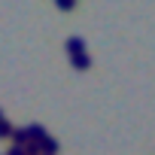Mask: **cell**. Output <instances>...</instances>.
I'll return each instance as SVG.
<instances>
[{
  "instance_id": "5",
  "label": "cell",
  "mask_w": 155,
  "mask_h": 155,
  "mask_svg": "<svg viewBox=\"0 0 155 155\" xmlns=\"http://www.w3.org/2000/svg\"><path fill=\"white\" fill-rule=\"evenodd\" d=\"M70 61H73L76 70H88V67H91V58H88V55H76V58H70Z\"/></svg>"
},
{
  "instance_id": "2",
  "label": "cell",
  "mask_w": 155,
  "mask_h": 155,
  "mask_svg": "<svg viewBox=\"0 0 155 155\" xmlns=\"http://www.w3.org/2000/svg\"><path fill=\"white\" fill-rule=\"evenodd\" d=\"M9 140H12V143H15V146H21V149H25V146H28V143H31V131H28V128H15V131H12V137H9Z\"/></svg>"
},
{
  "instance_id": "4",
  "label": "cell",
  "mask_w": 155,
  "mask_h": 155,
  "mask_svg": "<svg viewBox=\"0 0 155 155\" xmlns=\"http://www.w3.org/2000/svg\"><path fill=\"white\" fill-rule=\"evenodd\" d=\"M40 149H43V155H55V152H58L61 146H58V140H55V137L49 134V137H46V140L40 143Z\"/></svg>"
},
{
  "instance_id": "8",
  "label": "cell",
  "mask_w": 155,
  "mask_h": 155,
  "mask_svg": "<svg viewBox=\"0 0 155 155\" xmlns=\"http://www.w3.org/2000/svg\"><path fill=\"white\" fill-rule=\"evenodd\" d=\"M6 155H28V152H25V149H21V146H12V149H9V152H6Z\"/></svg>"
},
{
  "instance_id": "6",
  "label": "cell",
  "mask_w": 155,
  "mask_h": 155,
  "mask_svg": "<svg viewBox=\"0 0 155 155\" xmlns=\"http://www.w3.org/2000/svg\"><path fill=\"white\" fill-rule=\"evenodd\" d=\"M12 131H15V128H12V125H9L6 119L0 122V140H6V137H12Z\"/></svg>"
},
{
  "instance_id": "9",
  "label": "cell",
  "mask_w": 155,
  "mask_h": 155,
  "mask_svg": "<svg viewBox=\"0 0 155 155\" xmlns=\"http://www.w3.org/2000/svg\"><path fill=\"white\" fill-rule=\"evenodd\" d=\"M0 122H3V110H0Z\"/></svg>"
},
{
  "instance_id": "3",
  "label": "cell",
  "mask_w": 155,
  "mask_h": 155,
  "mask_svg": "<svg viewBox=\"0 0 155 155\" xmlns=\"http://www.w3.org/2000/svg\"><path fill=\"white\" fill-rule=\"evenodd\" d=\"M28 131H31V140H34V143H43V140L49 137V131H46L43 125H37V122H34V125H28Z\"/></svg>"
},
{
  "instance_id": "7",
  "label": "cell",
  "mask_w": 155,
  "mask_h": 155,
  "mask_svg": "<svg viewBox=\"0 0 155 155\" xmlns=\"http://www.w3.org/2000/svg\"><path fill=\"white\" fill-rule=\"evenodd\" d=\"M58 9H61V12H70V9H73V3H70V0H67V3L61 0V3H58Z\"/></svg>"
},
{
  "instance_id": "1",
  "label": "cell",
  "mask_w": 155,
  "mask_h": 155,
  "mask_svg": "<svg viewBox=\"0 0 155 155\" xmlns=\"http://www.w3.org/2000/svg\"><path fill=\"white\" fill-rule=\"evenodd\" d=\"M64 46H67V55H70V58L85 55V40H82V37H67V43H64Z\"/></svg>"
}]
</instances>
